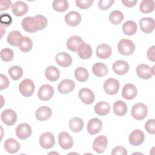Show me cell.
<instances>
[{
    "label": "cell",
    "instance_id": "6da1fadb",
    "mask_svg": "<svg viewBox=\"0 0 155 155\" xmlns=\"http://www.w3.org/2000/svg\"><path fill=\"white\" fill-rule=\"evenodd\" d=\"M23 29L28 33H35L38 30H41V26L38 18L27 16L24 18L21 22Z\"/></svg>",
    "mask_w": 155,
    "mask_h": 155
},
{
    "label": "cell",
    "instance_id": "7a4b0ae2",
    "mask_svg": "<svg viewBox=\"0 0 155 155\" xmlns=\"http://www.w3.org/2000/svg\"><path fill=\"white\" fill-rule=\"evenodd\" d=\"M117 50L121 54L129 56L134 53L135 46L132 41L124 38L119 41L117 44Z\"/></svg>",
    "mask_w": 155,
    "mask_h": 155
},
{
    "label": "cell",
    "instance_id": "3957f363",
    "mask_svg": "<svg viewBox=\"0 0 155 155\" xmlns=\"http://www.w3.org/2000/svg\"><path fill=\"white\" fill-rule=\"evenodd\" d=\"M131 113L134 119L141 120L146 117L148 113V108L144 104L139 102L133 106Z\"/></svg>",
    "mask_w": 155,
    "mask_h": 155
},
{
    "label": "cell",
    "instance_id": "277c9868",
    "mask_svg": "<svg viewBox=\"0 0 155 155\" xmlns=\"http://www.w3.org/2000/svg\"><path fill=\"white\" fill-rule=\"evenodd\" d=\"M35 84L31 79H25L23 80L19 85V90L24 97L31 96L35 91Z\"/></svg>",
    "mask_w": 155,
    "mask_h": 155
},
{
    "label": "cell",
    "instance_id": "5b68a950",
    "mask_svg": "<svg viewBox=\"0 0 155 155\" xmlns=\"http://www.w3.org/2000/svg\"><path fill=\"white\" fill-rule=\"evenodd\" d=\"M154 65L151 68L147 64H139L136 67V74L141 79H151L154 75Z\"/></svg>",
    "mask_w": 155,
    "mask_h": 155
},
{
    "label": "cell",
    "instance_id": "8992f818",
    "mask_svg": "<svg viewBox=\"0 0 155 155\" xmlns=\"http://www.w3.org/2000/svg\"><path fill=\"white\" fill-rule=\"evenodd\" d=\"M120 84L118 80L114 78L107 79L104 84V90L109 95L116 94L119 89Z\"/></svg>",
    "mask_w": 155,
    "mask_h": 155
},
{
    "label": "cell",
    "instance_id": "52a82bcc",
    "mask_svg": "<svg viewBox=\"0 0 155 155\" xmlns=\"http://www.w3.org/2000/svg\"><path fill=\"white\" fill-rule=\"evenodd\" d=\"M107 144L108 139L107 137L104 135H100L94 139L93 143V148L97 153L101 154L105 151Z\"/></svg>",
    "mask_w": 155,
    "mask_h": 155
},
{
    "label": "cell",
    "instance_id": "ba28073f",
    "mask_svg": "<svg viewBox=\"0 0 155 155\" xmlns=\"http://www.w3.org/2000/svg\"><path fill=\"white\" fill-rule=\"evenodd\" d=\"M54 94V89L50 85L44 84L41 85L38 92V96L39 99L47 101L51 99Z\"/></svg>",
    "mask_w": 155,
    "mask_h": 155
},
{
    "label": "cell",
    "instance_id": "9c48e42d",
    "mask_svg": "<svg viewBox=\"0 0 155 155\" xmlns=\"http://www.w3.org/2000/svg\"><path fill=\"white\" fill-rule=\"evenodd\" d=\"M1 119L3 123L7 125L12 126L14 125L17 120V114L13 110L7 109L1 113Z\"/></svg>",
    "mask_w": 155,
    "mask_h": 155
},
{
    "label": "cell",
    "instance_id": "30bf717a",
    "mask_svg": "<svg viewBox=\"0 0 155 155\" xmlns=\"http://www.w3.org/2000/svg\"><path fill=\"white\" fill-rule=\"evenodd\" d=\"M15 132L18 138L21 140H24L31 136L32 130L29 124L27 123H22L16 127Z\"/></svg>",
    "mask_w": 155,
    "mask_h": 155
},
{
    "label": "cell",
    "instance_id": "8fae6325",
    "mask_svg": "<svg viewBox=\"0 0 155 155\" xmlns=\"http://www.w3.org/2000/svg\"><path fill=\"white\" fill-rule=\"evenodd\" d=\"M58 142L64 150L70 149L73 145V140L71 135L65 131L61 132L58 136Z\"/></svg>",
    "mask_w": 155,
    "mask_h": 155
},
{
    "label": "cell",
    "instance_id": "7c38bea8",
    "mask_svg": "<svg viewBox=\"0 0 155 155\" xmlns=\"http://www.w3.org/2000/svg\"><path fill=\"white\" fill-rule=\"evenodd\" d=\"M54 137L50 132H45L42 134L39 137V144L44 149H50L54 145Z\"/></svg>",
    "mask_w": 155,
    "mask_h": 155
},
{
    "label": "cell",
    "instance_id": "4fadbf2b",
    "mask_svg": "<svg viewBox=\"0 0 155 155\" xmlns=\"http://www.w3.org/2000/svg\"><path fill=\"white\" fill-rule=\"evenodd\" d=\"M145 139L144 133L140 130L136 129L132 131L128 137L130 143L133 146H139L142 144Z\"/></svg>",
    "mask_w": 155,
    "mask_h": 155
},
{
    "label": "cell",
    "instance_id": "5bb4252c",
    "mask_svg": "<svg viewBox=\"0 0 155 155\" xmlns=\"http://www.w3.org/2000/svg\"><path fill=\"white\" fill-rule=\"evenodd\" d=\"M79 97L85 104H91L94 101V94L89 88H82L79 91Z\"/></svg>",
    "mask_w": 155,
    "mask_h": 155
},
{
    "label": "cell",
    "instance_id": "9a60e30c",
    "mask_svg": "<svg viewBox=\"0 0 155 155\" xmlns=\"http://www.w3.org/2000/svg\"><path fill=\"white\" fill-rule=\"evenodd\" d=\"M64 19L68 25L75 27L78 25L81 22V15L78 12L71 11L65 15Z\"/></svg>",
    "mask_w": 155,
    "mask_h": 155
},
{
    "label": "cell",
    "instance_id": "2e32d148",
    "mask_svg": "<svg viewBox=\"0 0 155 155\" xmlns=\"http://www.w3.org/2000/svg\"><path fill=\"white\" fill-rule=\"evenodd\" d=\"M140 29L144 33H150L154 29L155 22L152 18H143L139 21Z\"/></svg>",
    "mask_w": 155,
    "mask_h": 155
},
{
    "label": "cell",
    "instance_id": "e0dca14e",
    "mask_svg": "<svg viewBox=\"0 0 155 155\" xmlns=\"http://www.w3.org/2000/svg\"><path fill=\"white\" fill-rule=\"evenodd\" d=\"M130 65L128 63L124 60L116 61L112 65V68L114 72L119 75L125 74L128 71Z\"/></svg>",
    "mask_w": 155,
    "mask_h": 155
},
{
    "label": "cell",
    "instance_id": "ac0fdd59",
    "mask_svg": "<svg viewBox=\"0 0 155 155\" xmlns=\"http://www.w3.org/2000/svg\"><path fill=\"white\" fill-rule=\"evenodd\" d=\"M102 127V123L98 118L91 119L87 126V131L90 134L94 135L100 132Z\"/></svg>",
    "mask_w": 155,
    "mask_h": 155
},
{
    "label": "cell",
    "instance_id": "d6986e66",
    "mask_svg": "<svg viewBox=\"0 0 155 155\" xmlns=\"http://www.w3.org/2000/svg\"><path fill=\"white\" fill-rule=\"evenodd\" d=\"M56 63L62 67H68L72 64L71 56L66 52L58 53L55 56Z\"/></svg>",
    "mask_w": 155,
    "mask_h": 155
},
{
    "label": "cell",
    "instance_id": "ffe728a7",
    "mask_svg": "<svg viewBox=\"0 0 155 155\" xmlns=\"http://www.w3.org/2000/svg\"><path fill=\"white\" fill-rule=\"evenodd\" d=\"M12 12L16 16H22L28 12V7L26 3L19 1L15 2L12 6Z\"/></svg>",
    "mask_w": 155,
    "mask_h": 155
},
{
    "label": "cell",
    "instance_id": "44dd1931",
    "mask_svg": "<svg viewBox=\"0 0 155 155\" xmlns=\"http://www.w3.org/2000/svg\"><path fill=\"white\" fill-rule=\"evenodd\" d=\"M137 91L136 87L132 84H125L122 90V97L127 100H132L137 95Z\"/></svg>",
    "mask_w": 155,
    "mask_h": 155
},
{
    "label": "cell",
    "instance_id": "7402d4cb",
    "mask_svg": "<svg viewBox=\"0 0 155 155\" xmlns=\"http://www.w3.org/2000/svg\"><path fill=\"white\" fill-rule=\"evenodd\" d=\"M96 53L99 58L105 59L111 55L112 50L108 44H101L97 47L96 49Z\"/></svg>",
    "mask_w": 155,
    "mask_h": 155
},
{
    "label": "cell",
    "instance_id": "603a6c76",
    "mask_svg": "<svg viewBox=\"0 0 155 155\" xmlns=\"http://www.w3.org/2000/svg\"><path fill=\"white\" fill-rule=\"evenodd\" d=\"M75 88V83L71 79H64L58 85V91L61 94H67L71 92Z\"/></svg>",
    "mask_w": 155,
    "mask_h": 155
},
{
    "label": "cell",
    "instance_id": "cb8c5ba5",
    "mask_svg": "<svg viewBox=\"0 0 155 155\" xmlns=\"http://www.w3.org/2000/svg\"><path fill=\"white\" fill-rule=\"evenodd\" d=\"M92 52L93 51L91 46L86 42L82 43L77 50L78 56L82 59H89L92 55Z\"/></svg>",
    "mask_w": 155,
    "mask_h": 155
},
{
    "label": "cell",
    "instance_id": "d4e9b609",
    "mask_svg": "<svg viewBox=\"0 0 155 155\" xmlns=\"http://www.w3.org/2000/svg\"><path fill=\"white\" fill-rule=\"evenodd\" d=\"M51 109L47 106H42L37 109L35 113L36 119L39 121H45L51 116Z\"/></svg>",
    "mask_w": 155,
    "mask_h": 155
},
{
    "label": "cell",
    "instance_id": "484cf974",
    "mask_svg": "<svg viewBox=\"0 0 155 155\" xmlns=\"http://www.w3.org/2000/svg\"><path fill=\"white\" fill-rule=\"evenodd\" d=\"M84 41L81 37L74 35L70 37L68 39L66 42V45L69 50L76 52L77 51L79 46Z\"/></svg>",
    "mask_w": 155,
    "mask_h": 155
},
{
    "label": "cell",
    "instance_id": "4316f807",
    "mask_svg": "<svg viewBox=\"0 0 155 155\" xmlns=\"http://www.w3.org/2000/svg\"><path fill=\"white\" fill-rule=\"evenodd\" d=\"M4 145L5 150L11 154L17 153L21 147L19 143L13 138L7 139L5 141Z\"/></svg>",
    "mask_w": 155,
    "mask_h": 155
},
{
    "label": "cell",
    "instance_id": "83f0119b",
    "mask_svg": "<svg viewBox=\"0 0 155 155\" xmlns=\"http://www.w3.org/2000/svg\"><path fill=\"white\" fill-rule=\"evenodd\" d=\"M45 76L48 81L51 82H55L59 78L60 71L56 67L49 66L45 71Z\"/></svg>",
    "mask_w": 155,
    "mask_h": 155
},
{
    "label": "cell",
    "instance_id": "f1b7e54d",
    "mask_svg": "<svg viewBox=\"0 0 155 155\" xmlns=\"http://www.w3.org/2000/svg\"><path fill=\"white\" fill-rule=\"evenodd\" d=\"M94 110L95 113L99 116H105L110 113V106L107 102H99L94 105Z\"/></svg>",
    "mask_w": 155,
    "mask_h": 155
},
{
    "label": "cell",
    "instance_id": "f546056e",
    "mask_svg": "<svg viewBox=\"0 0 155 155\" xmlns=\"http://www.w3.org/2000/svg\"><path fill=\"white\" fill-rule=\"evenodd\" d=\"M114 113L117 116H123L127 112V106L122 101H116L113 106Z\"/></svg>",
    "mask_w": 155,
    "mask_h": 155
},
{
    "label": "cell",
    "instance_id": "4dcf8cb0",
    "mask_svg": "<svg viewBox=\"0 0 155 155\" xmlns=\"http://www.w3.org/2000/svg\"><path fill=\"white\" fill-rule=\"evenodd\" d=\"M69 127L73 132L79 133L83 129L84 122L80 117H73L69 121Z\"/></svg>",
    "mask_w": 155,
    "mask_h": 155
},
{
    "label": "cell",
    "instance_id": "1f68e13d",
    "mask_svg": "<svg viewBox=\"0 0 155 155\" xmlns=\"http://www.w3.org/2000/svg\"><path fill=\"white\" fill-rule=\"evenodd\" d=\"M137 30L136 23L133 21H128L122 25V31L124 33L128 36H132L134 35Z\"/></svg>",
    "mask_w": 155,
    "mask_h": 155
},
{
    "label": "cell",
    "instance_id": "d6a6232c",
    "mask_svg": "<svg viewBox=\"0 0 155 155\" xmlns=\"http://www.w3.org/2000/svg\"><path fill=\"white\" fill-rule=\"evenodd\" d=\"M19 49L24 53L30 51L33 47V42L31 39L27 36H22L18 44Z\"/></svg>",
    "mask_w": 155,
    "mask_h": 155
},
{
    "label": "cell",
    "instance_id": "836d02e7",
    "mask_svg": "<svg viewBox=\"0 0 155 155\" xmlns=\"http://www.w3.org/2000/svg\"><path fill=\"white\" fill-rule=\"evenodd\" d=\"M92 71L96 76L103 77L108 73V68L104 63L97 62L93 65Z\"/></svg>",
    "mask_w": 155,
    "mask_h": 155
},
{
    "label": "cell",
    "instance_id": "e575fe53",
    "mask_svg": "<svg viewBox=\"0 0 155 155\" xmlns=\"http://www.w3.org/2000/svg\"><path fill=\"white\" fill-rule=\"evenodd\" d=\"M22 37V36L20 31L13 30L8 35L7 41L8 43L12 46H18L19 42Z\"/></svg>",
    "mask_w": 155,
    "mask_h": 155
},
{
    "label": "cell",
    "instance_id": "d590c367",
    "mask_svg": "<svg viewBox=\"0 0 155 155\" xmlns=\"http://www.w3.org/2000/svg\"><path fill=\"white\" fill-rule=\"evenodd\" d=\"M139 9L144 14L151 13L154 9V1L153 0H143L139 5Z\"/></svg>",
    "mask_w": 155,
    "mask_h": 155
},
{
    "label": "cell",
    "instance_id": "8d00e7d4",
    "mask_svg": "<svg viewBox=\"0 0 155 155\" xmlns=\"http://www.w3.org/2000/svg\"><path fill=\"white\" fill-rule=\"evenodd\" d=\"M74 77L78 81L83 82L88 79L89 73L84 67H79L74 71Z\"/></svg>",
    "mask_w": 155,
    "mask_h": 155
},
{
    "label": "cell",
    "instance_id": "74e56055",
    "mask_svg": "<svg viewBox=\"0 0 155 155\" xmlns=\"http://www.w3.org/2000/svg\"><path fill=\"white\" fill-rule=\"evenodd\" d=\"M69 7V4L66 0H55L52 2V7L54 10L58 12L66 11Z\"/></svg>",
    "mask_w": 155,
    "mask_h": 155
},
{
    "label": "cell",
    "instance_id": "f35d334b",
    "mask_svg": "<svg viewBox=\"0 0 155 155\" xmlns=\"http://www.w3.org/2000/svg\"><path fill=\"white\" fill-rule=\"evenodd\" d=\"M8 73L10 78L15 81L19 79L23 75L22 68L18 65H15L11 67L8 71Z\"/></svg>",
    "mask_w": 155,
    "mask_h": 155
},
{
    "label": "cell",
    "instance_id": "ab89813d",
    "mask_svg": "<svg viewBox=\"0 0 155 155\" xmlns=\"http://www.w3.org/2000/svg\"><path fill=\"white\" fill-rule=\"evenodd\" d=\"M124 19V14L119 10H114L109 15V21L113 25L119 24Z\"/></svg>",
    "mask_w": 155,
    "mask_h": 155
},
{
    "label": "cell",
    "instance_id": "60d3db41",
    "mask_svg": "<svg viewBox=\"0 0 155 155\" xmlns=\"http://www.w3.org/2000/svg\"><path fill=\"white\" fill-rule=\"evenodd\" d=\"M14 56L13 51L9 48H5L1 50V58L4 62L11 61Z\"/></svg>",
    "mask_w": 155,
    "mask_h": 155
},
{
    "label": "cell",
    "instance_id": "b9f144b4",
    "mask_svg": "<svg viewBox=\"0 0 155 155\" xmlns=\"http://www.w3.org/2000/svg\"><path fill=\"white\" fill-rule=\"evenodd\" d=\"M1 24L4 27H8L12 24V18L8 13H2L0 16Z\"/></svg>",
    "mask_w": 155,
    "mask_h": 155
},
{
    "label": "cell",
    "instance_id": "7bdbcfd3",
    "mask_svg": "<svg viewBox=\"0 0 155 155\" xmlns=\"http://www.w3.org/2000/svg\"><path fill=\"white\" fill-rule=\"evenodd\" d=\"M93 0H76V4L77 7L81 9H87L90 8L93 4Z\"/></svg>",
    "mask_w": 155,
    "mask_h": 155
},
{
    "label": "cell",
    "instance_id": "ee69618b",
    "mask_svg": "<svg viewBox=\"0 0 155 155\" xmlns=\"http://www.w3.org/2000/svg\"><path fill=\"white\" fill-rule=\"evenodd\" d=\"M114 0H100L98 2V7L102 10H107L114 3Z\"/></svg>",
    "mask_w": 155,
    "mask_h": 155
},
{
    "label": "cell",
    "instance_id": "f6af8a7d",
    "mask_svg": "<svg viewBox=\"0 0 155 155\" xmlns=\"http://www.w3.org/2000/svg\"><path fill=\"white\" fill-rule=\"evenodd\" d=\"M154 122H155V120L154 119H151L148 120L145 124V128L146 131L150 134H154L155 133Z\"/></svg>",
    "mask_w": 155,
    "mask_h": 155
},
{
    "label": "cell",
    "instance_id": "bcb514c9",
    "mask_svg": "<svg viewBox=\"0 0 155 155\" xmlns=\"http://www.w3.org/2000/svg\"><path fill=\"white\" fill-rule=\"evenodd\" d=\"M111 154L112 155H127V150L120 146H117L116 147L113 148V150L111 151Z\"/></svg>",
    "mask_w": 155,
    "mask_h": 155
},
{
    "label": "cell",
    "instance_id": "7dc6e473",
    "mask_svg": "<svg viewBox=\"0 0 155 155\" xmlns=\"http://www.w3.org/2000/svg\"><path fill=\"white\" fill-rule=\"evenodd\" d=\"M10 82L7 78V77L3 74H1V85H0V90H3L8 87Z\"/></svg>",
    "mask_w": 155,
    "mask_h": 155
},
{
    "label": "cell",
    "instance_id": "c3c4849f",
    "mask_svg": "<svg viewBox=\"0 0 155 155\" xmlns=\"http://www.w3.org/2000/svg\"><path fill=\"white\" fill-rule=\"evenodd\" d=\"M36 16L38 18V19L39 20V22L40 26H41V30L45 28L48 24L47 19L44 16H43L42 15H36Z\"/></svg>",
    "mask_w": 155,
    "mask_h": 155
},
{
    "label": "cell",
    "instance_id": "681fc988",
    "mask_svg": "<svg viewBox=\"0 0 155 155\" xmlns=\"http://www.w3.org/2000/svg\"><path fill=\"white\" fill-rule=\"evenodd\" d=\"M12 1L10 0H1L0 1V10H6L12 6Z\"/></svg>",
    "mask_w": 155,
    "mask_h": 155
},
{
    "label": "cell",
    "instance_id": "f907efd6",
    "mask_svg": "<svg viewBox=\"0 0 155 155\" xmlns=\"http://www.w3.org/2000/svg\"><path fill=\"white\" fill-rule=\"evenodd\" d=\"M147 58L148 59L152 62H154L155 56H154V45L150 47L147 51Z\"/></svg>",
    "mask_w": 155,
    "mask_h": 155
},
{
    "label": "cell",
    "instance_id": "816d5d0a",
    "mask_svg": "<svg viewBox=\"0 0 155 155\" xmlns=\"http://www.w3.org/2000/svg\"><path fill=\"white\" fill-rule=\"evenodd\" d=\"M137 0H133V1H131V0H123L122 1V2L124 4V5L126 7H134L136 3H137Z\"/></svg>",
    "mask_w": 155,
    "mask_h": 155
}]
</instances>
